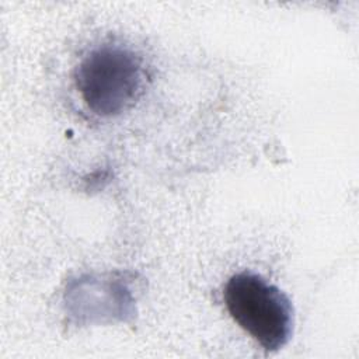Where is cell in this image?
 Segmentation results:
<instances>
[{
    "instance_id": "6da1fadb",
    "label": "cell",
    "mask_w": 359,
    "mask_h": 359,
    "mask_svg": "<svg viewBox=\"0 0 359 359\" xmlns=\"http://www.w3.org/2000/svg\"><path fill=\"white\" fill-rule=\"evenodd\" d=\"M144 67L140 56L121 45L90 50L74 72L76 88L87 108L104 118L121 115L143 93Z\"/></svg>"
},
{
    "instance_id": "7a4b0ae2",
    "label": "cell",
    "mask_w": 359,
    "mask_h": 359,
    "mask_svg": "<svg viewBox=\"0 0 359 359\" xmlns=\"http://www.w3.org/2000/svg\"><path fill=\"white\" fill-rule=\"evenodd\" d=\"M223 300L230 317L266 352L289 342L293 307L276 285L254 272H237L227 279Z\"/></svg>"
}]
</instances>
